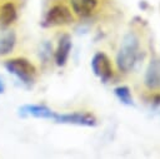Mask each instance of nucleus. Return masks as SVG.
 Here are the masks:
<instances>
[{"mask_svg":"<svg viewBox=\"0 0 160 159\" xmlns=\"http://www.w3.org/2000/svg\"><path fill=\"white\" fill-rule=\"evenodd\" d=\"M139 55H140L139 39L132 33L126 34L121 41L119 53L116 55L118 68L124 73H129L136 65Z\"/></svg>","mask_w":160,"mask_h":159,"instance_id":"1","label":"nucleus"},{"mask_svg":"<svg viewBox=\"0 0 160 159\" xmlns=\"http://www.w3.org/2000/svg\"><path fill=\"white\" fill-rule=\"evenodd\" d=\"M16 43V36L12 31L6 33L0 38V55H8L12 51Z\"/></svg>","mask_w":160,"mask_h":159,"instance_id":"10","label":"nucleus"},{"mask_svg":"<svg viewBox=\"0 0 160 159\" xmlns=\"http://www.w3.org/2000/svg\"><path fill=\"white\" fill-rule=\"evenodd\" d=\"M70 50H71V38H70V35L65 34L60 38L56 51H55V63H56V65L64 66L66 64Z\"/></svg>","mask_w":160,"mask_h":159,"instance_id":"7","label":"nucleus"},{"mask_svg":"<svg viewBox=\"0 0 160 159\" xmlns=\"http://www.w3.org/2000/svg\"><path fill=\"white\" fill-rule=\"evenodd\" d=\"M145 85L149 89L160 88V59L154 58L150 60L145 73Z\"/></svg>","mask_w":160,"mask_h":159,"instance_id":"6","label":"nucleus"},{"mask_svg":"<svg viewBox=\"0 0 160 159\" xmlns=\"http://www.w3.org/2000/svg\"><path fill=\"white\" fill-rule=\"evenodd\" d=\"M91 69L94 74L102 81L108 83L112 76V68L110 59L104 53H96L91 59Z\"/></svg>","mask_w":160,"mask_h":159,"instance_id":"5","label":"nucleus"},{"mask_svg":"<svg viewBox=\"0 0 160 159\" xmlns=\"http://www.w3.org/2000/svg\"><path fill=\"white\" fill-rule=\"evenodd\" d=\"M4 90H5V85H4L2 79L0 78V94H1V93H4Z\"/></svg>","mask_w":160,"mask_h":159,"instance_id":"12","label":"nucleus"},{"mask_svg":"<svg viewBox=\"0 0 160 159\" xmlns=\"http://www.w3.org/2000/svg\"><path fill=\"white\" fill-rule=\"evenodd\" d=\"M74 21V16L70 11V9L62 4H58L51 6L44 19L45 26H61V25H69Z\"/></svg>","mask_w":160,"mask_h":159,"instance_id":"3","label":"nucleus"},{"mask_svg":"<svg viewBox=\"0 0 160 159\" xmlns=\"http://www.w3.org/2000/svg\"><path fill=\"white\" fill-rule=\"evenodd\" d=\"M115 95L118 96V99L125 104V105H134V100L130 93V89L128 86H118L115 90Z\"/></svg>","mask_w":160,"mask_h":159,"instance_id":"11","label":"nucleus"},{"mask_svg":"<svg viewBox=\"0 0 160 159\" xmlns=\"http://www.w3.org/2000/svg\"><path fill=\"white\" fill-rule=\"evenodd\" d=\"M51 119L56 123L61 124H75V125H84V126H94L96 124V119L85 113H69V114H58L52 111Z\"/></svg>","mask_w":160,"mask_h":159,"instance_id":"4","label":"nucleus"},{"mask_svg":"<svg viewBox=\"0 0 160 159\" xmlns=\"http://www.w3.org/2000/svg\"><path fill=\"white\" fill-rule=\"evenodd\" d=\"M74 11L81 16H89L98 6V0H71Z\"/></svg>","mask_w":160,"mask_h":159,"instance_id":"9","label":"nucleus"},{"mask_svg":"<svg viewBox=\"0 0 160 159\" xmlns=\"http://www.w3.org/2000/svg\"><path fill=\"white\" fill-rule=\"evenodd\" d=\"M6 70L15 75L21 83L31 85L36 78V68L25 58H12L4 63Z\"/></svg>","mask_w":160,"mask_h":159,"instance_id":"2","label":"nucleus"},{"mask_svg":"<svg viewBox=\"0 0 160 159\" xmlns=\"http://www.w3.org/2000/svg\"><path fill=\"white\" fill-rule=\"evenodd\" d=\"M18 18L16 8L12 3H5L0 8V26L8 28Z\"/></svg>","mask_w":160,"mask_h":159,"instance_id":"8","label":"nucleus"}]
</instances>
